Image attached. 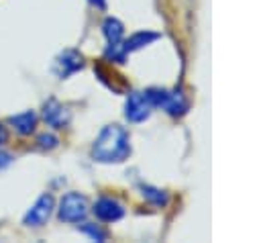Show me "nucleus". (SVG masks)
I'll list each match as a JSON object with an SVG mask.
<instances>
[{
  "label": "nucleus",
  "mask_w": 261,
  "mask_h": 243,
  "mask_svg": "<svg viewBox=\"0 0 261 243\" xmlns=\"http://www.w3.org/2000/svg\"><path fill=\"white\" fill-rule=\"evenodd\" d=\"M6 141H8V129H6V127L0 123V147H2Z\"/></svg>",
  "instance_id": "18"
},
{
  "label": "nucleus",
  "mask_w": 261,
  "mask_h": 243,
  "mask_svg": "<svg viewBox=\"0 0 261 243\" xmlns=\"http://www.w3.org/2000/svg\"><path fill=\"white\" fill-rule=\"evenodd\" d=\"M8 125H12V129L18 135H31L37 127V112L35 110H24V112L12 114L8 118Z\"/></svg>",
  "instance_id": "9"
},
{
  "label": "nucleus",
  "mask_w": 261,
  "mask_h": 243,
  "mask_svg": "<svg viewBox=\"0 0 261 243\" xmlns=\"http://www.w3.org/2000/svg\"><path fill=\"white\" fill-rule=\"evenodd\" d=\"M94 8H98V10H106V0H88Z\"/></svg>",
  "instance_id": "19"
},
{
  "label": "nucleus",
  "mask_w": 261,
  "mask_h": 243,
  "mask_svg": "<svg viewBox=\"0 0 261 243\" xmlns=\"http://www.w3.org/2000/svg\"><path fill=\"white\" fill-rule=\"evenodd\" d=\"M77 231H82L84 235H88L92 241H106L108 239V231L102 229L96 223H82V225H77Z\"/></svg>",
  "instance_id": "15"
},
{
  "label": "nucleus",
  "mask_w": 261,
  "mask_h": 243,
  "mask_svg": "<svg viewBox=\"0 0 261 243\" xmlns=\"http://www.w3.org/2000/svg\"><path fill=\"white\" fill-rule=\"evenodd\" d=\"M94 74H96V78H98L108 90H112V92H122V90H124V82H122L114 71H110L106 65H102V63L94 65Z\"/></svg>",
  "instance_id": "11"
},
{
  "label": "nucleus",
  "mask_w": 261,
  "mask_h": 243,
  "mask_svg": "<svg viewBox=\"0 0 261 243\" xmlns=\"http://www.w3.org/2000/svg\"><path fill=\"white\" fill-rule=\"evenodd\" d=\"M153 112V104L149 100V96L145 92H139V90H133L126 94V100H124V118L128 123H143L151 116Z\"/></svg>",
  "instance_id": "5"
},
{
  "label": "nucleus",
  "mask_w": 261,
  "mask_h": 243,
  "mask_svg": "<svg viewBox=\"0 0 261 243\" xmlns=\"http://www.w3.org/2000/svg\"><path fill=\"white\" fill-rule=\"evenodd\" d=\"M126 55H128V51L124 49L122 41L108 43L106 49H104V61H110V63H124L126 61Z\"/></svg>",
  "instance_id": "14"
},
{
  "label": "nucleus",
  "mask_w": 261,
  "mask_h": 243,
  "mask_svg": "<svg viewBox=\"0 0 261 243\" xmlns=\"http://www.w3.org/2000/svg\"><path fill=\"white\" fill-rule=\"evenodd\" d=\"M102 35L108 43H118L124 37V25L114 16H106L102 22Z\"/></svg>",
  "instance_id": "12"
},
{
  "label": "nucleus",
  "mask_w": 261,
  "mask_h": 243,
  "mask_svg": "<svg viewBox=\"0 0 261 243\" xmlns=\"http://www.w3.org/2000/svg\"><path fill=\"white\" fill-rule=\"evenodd\" d=\"M141 196L149 202V204H153V206H167V202H169V196H167V192L165 190H161V188H155V186H151V184H141Z\"/></svg>",
  "instance_id": "13"
},
{
  "label": "nucleus",
  "mask_w": 261,
  "mask_h": 243,
  "mask_svg": "<svg viewBox=\"0 0 261 243\" xmlns=\"http://www.w3.org/2000/svg\"><path fill=\"white\" fill-rule=\"evenodd\" d=\"M53 210H55V198H53L49 192H45V194H41V196L33 202V206L24 212L22 225H24V227H33V229L43 227V225L51 218Z\"/></svg>",
  "instance_id": "4"
},
{
  "label": "nucleus",
  "mask_w": 261,
  "mask_h": 243,
  "mask_svg": "<svg viewBox=\"0 0 261 243\" xmlns=\"http://www.w3.org/2000/svg\"><path fill=\"white\" fill-rule=\"evenodd\" d=\"M84 67V55L75 49H63L55 59H53V74L59 80H65L80 71Z\"/></svg>",
  "instance_id": "6"
},
{
  "label": "nucleus",
  "mask_w": 261,
  "mask_h": 243,
  "mask_svg": "<svg viewBox=\"0 0 261 243\" xmlns=\"http://www.w3.org/2000/svg\"><path fill=\"white\" fill-rule=\"evenodd\" d=\"M10 163H12V155L0 147V172H2V169H6Z\"/></svg>",
  "instance_id": "17"
},
{
  "label": "nucleus",
  "mask_w": 261,
  "mask_h": 243,
  "mask_svg": "<svg viewBox=\"0 0 261 243\" xmlns=\"http://www.w3.org/2000/svg\"><path fill=\"white\" fill-rule=\"evenodd\" d=\"M90 155L98 163H120L130 155V137L128 131L116 123L102 127L98 137L92 143Z\"/></svg>",
  "instance_id": "1"
},
{
  "label": "nucleus",
  "mask_w": 261,
  "mask_h": 243,
  "mask_svg": "<svg viewBox=\"0 0 261 243\" xmlns=\"http://www.w3.org/2000/svg\"><path fill=\"white\" fill-rule=\"evenodd\" d=\"M37 145H39V149H43V151H51V149H55V147L59 145V139H57L53 133H41V135L37 137Z\"/></svg>",
  "instance_id": "16"
},
{
  "label": "nucleus",
  "mask_w": 261,
  "mask_h": 243,
  "mask_svg": "<svg viewBox=\"0 0 261 243\" xmlns=\"http://www.w3.org/2000/svg\"><path fill=\"white\" fill-rule=\"evenodd\" d=\"M157 39H161V33H155V31H147V29H143V31L133 33L126 41H122V45H124V49L130 53V51H139V49H143V47L151 45V43H153V41H157Z\"/></svg>",
  "instance_id": "10"
},
{
  "label": "nucleus",
  "mask_w": 261,
  "mask_h": 243,
  "mask_svg": "<svg viewBox=\"0 0 261 243\" xmlns=\"http://www.w3.org/2000/svg\"><path fill=\"white\" fill-rule=\"evenodd\" d=\"M90 212V204L88 198L80 192H67L61 196L59 204H57V216L63 223H82Z\"/></svg>",
  "instance_id": "3"
},
{
  "label": "nucleus",
  "mask_w": 261,
  "mask_h": 243,
  "mask_svg": "<svg viewBox=\"0 0 261 243\" xmlns=\"http://www.w3.org/2000/svg\"><path fill=\"white\" fill-rule=\"evenodd\" d=\"M92 212L102 223H116V221H120L124 216V206L112 196H100L94 202Z\"/></svg>",
  "instance_id": "8"
},
{
  "label": "nucleus",
  "mask_w": 261,
  "mask_h": 243,
  "mask_svg": "<svg viewBox=\"0 0 261 243\" xmlns=\"http://www.w3.org/2000/svg\"><path fill=\"white\" fill-rule=\"evenodd\" d=\"M145 94L149 96L153 108H161L171 116H181L188 112L190 102L184 96L181 90H165V88H149L145 90Z\"/></svg>",
  "instance_id": "2"
},
{
  "label": "nucleus",
  "mask_w": 261,
  "mask_h": 243,
  "mask_svg": "<svg viewBox=\"0 0 261 243\" xmlns=\"http://www.w3.org/2000/svg\"><path fill=\"white\" fill-rule=\"evenodd\" d=\"M41 114H43V120L53 129H65L69 125V118H71L69 108L65 104H61L59 100H55V98L45 100Z\"/></svg>",
  "instance_id": "7"
}]
</instances>
